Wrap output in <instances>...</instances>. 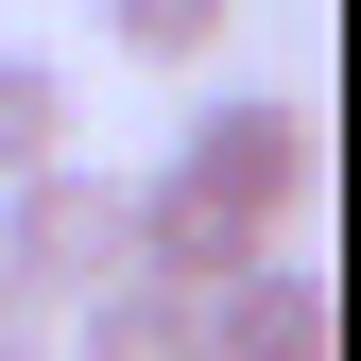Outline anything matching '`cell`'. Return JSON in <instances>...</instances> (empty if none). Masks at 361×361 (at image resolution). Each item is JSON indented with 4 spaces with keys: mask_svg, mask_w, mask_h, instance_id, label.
I'll list each match as a JSON object with an SVG mask.
<instances>
[{
    "mask_svg": "<svg viewBox=\"0 0 361 361\" xmlns=\"http://www.w3.org/2000/svg\"><path fill=\"white\" fill-rule=\"evenodd\" d=\"M121 276H138V172L52 155V172H18V190H0V293H18L35 327H69V310L121 293Z\"/></svg>",
    "mask_w": 361,
    "mask_h": 361,
    "instance_id": "6da1fadb",
    "label": "cell"
},
{
    "mask_svg": "<svg viewBox=\"0 0 361 361\" xmlns=\"http://www.w3.org/2000/svg\"><path fill=\"white\" fill-rule=\"evenodd\" d=\"M172 172H190L207 207H241L258 241H293L310 190H327V121H310V86H207L190 138H172Z\"/></svg>",
    "mask_w": 361,
    "mask_h": 361,
    "instance_id": "7a4b0ae2",
    "label": "cell"
},
{
    "mask_svg": "<svg viewBox=\"0 0 361 361\" xmlns=\"http://www.w3.org/2000/svg\"><path fill=\"white\" fill-rule=\"evenodd\" d=\"M258 258H293V241H258V224H241V207H207L190 172H138V276H155V293H190V310H207V293H241Z\"/></svg>",
    "mask_w": 361,
    "mask_h": 361,
    "instance_id": "3957f363",
    "label": "cell"
},
{
    "mask_svg": "<svg viewBox=\"0 0 361 361\" xmlns=\"http://www.w3.org/2000/svg\"><path fill=\"white\" fill-rule=\"evenodd\" d=\"M190 344L207 361H327V276H310V258H258L241 293L190 310Z\"/></svg>",
    "mask_w": 361,
    "mask_h": 361,
    "instance_id": "277c9868",
    "label": "cell"
},
{
    "mask_svg": "<svg viewBox=\"0 0 361 361\" xmlns=\"http://www.w3.org/2000/svg\"><path fill=\"white\" fill-rule=\"evenodd\" d=\"M52 361H207V344H190V293L121 276V293H86V310H69V344H52Z\"/></svg>",
    "mask_w": 361,
    "mask_h": 361,
    "instance_id": "5b68a950",
    "label": "cell"
},
{
    "mask_svg": "<svg viewBox=\"0 0 361 361\" xmlns=\"http://www.w3.org/2000/svg\"><path fill=\"white\" fill-rule=\"evenodd\" d=\"M52 155H86L69 69H52V52H0V190H18V172H52Z\"/></svg>",
    "mask_w": 361,
    "mask_h": 361,
    "instance_id": "8992f818",
    "label": "cell"
},
{
    "mask_svg": "<svg viewBox=\"0 0 361 361\" xmlns=\"http://www.w3.org/2000/svg\"><path fill=\"white\" fill-rule=\"evenodd\" d=\"M224 35H241V0H104L121 69H224Z\"/></svg>",
    "mask_w": 361,
    "mask_h": 361,
    "instance_id": "52a82bcc",
    "label": "cell"
},
{
    "mask_svg": "<svg viewBox=\"0 0 361 361\" xmlns=\"http://www.w3.org/2000/svg\"><path fill=\"white\" fill-rule=\"evenodd\" d=\"M35 344H52V327H35V310H18V293H0V361H35Z\"/></svg>",
    "mask_w": 361,
    "mask_h": 361,
    "instance_id": "ba28073f",
    "label": "cell"
},
{
    "mask_svg": "<svg viewBox=\"0 0 361 361\" xmlns=\"http://www.w3.org/2000/svg\"><path fill=\"white\" fill-rule=\"evenodd\" d=\"M35 361H52V344H35Z\"/></svg>",
    "mask_w": 361,
    "mask_h": 361,
    "instance_id": "9c48e42d",
    "label": "cell"
}]
</instances>
